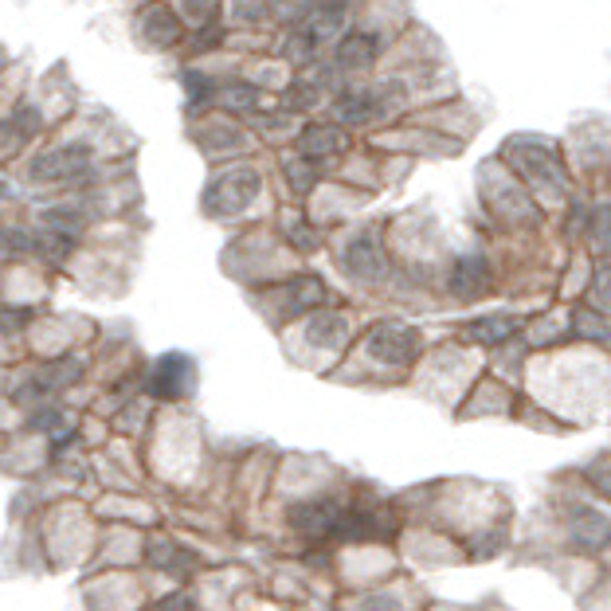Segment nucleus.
I'll return each mask as SVG.
<instances>
[{"label":"nucleus","mask_w":611,"mask_h":611,"mask_svg":"<svg viewBox=\"0 0 611 611\" xmlns=\"http://www.w3.org/2000/svg\"><path fill=\"white\" fill-rule=\"evenodd\" d=\"M423 337L408 326H376L369 337V353L380 365H412L420 357Z\"/></svg>","instance_id":"1"},{"label":"nucleus","mask_w":611,"mask_h":611,"mask_svg":"<svg viewBox=\"0 0 611 611\" xmlns=\"http://www.w3.org/2000/svg\"><path fill=\"white\" fill-rule=\"evenodd\" d=\"M341 521H345V506L337 498H310L290 506V525L306 537H337Z\"/></svg>","instance_id":"2"},{"label":"nucleus","mask_w":611,"mask_h":611,"mask_svg":"<svg viewBox=\"0 0 611 611\" xmlns=\"http://www.w3.org/2000/svg\"><path fill=\"white\" fill-rule=\"evenodd\" d=\"M568 541L576 553H604L611 545V521L600 510L576 506L568 514Z\"/></svg>","instance_id":"3"},{"label":"nucleus","mask_w":611,"mask_h":611,"mask_svg":"<svg viewBox=\"0 0 611 611\" xmlns=\"http://www.w3.org/2000/svg\"><path fill=\"white\" fill-rule=\"evenodd\" d=\"M510 157H514V165L533 181V185H541L549 196H561L564 192V173L561 165L541 149V145H514L510 149Z\"/></svg>","instance_id":"4"},{"label":"nucleus","mask_w":611,"mask_h":611,"mask_svg":"<svg viewBox=\"0 0 611 611\" xmlns=\"http://www.w3.org/2000/svg\"><path fill=\"white\" fill-rule=\"evenodd\" d=\"M486 290H490V267H486V259H482V255L459 259L455 271H451V294H455L459 302H474V298H482Z\"/></svg>","instance_id":"5"},{"label":"nucleus","mask_w":611,"mask_h":611,"mask_svg":"<svg viewBox=\"0 0 611 611\" xmlns=\"http://www.w3.org/2000/svg\"><path fill=\"white\" fill-rule=\"evenodd\" d=\"M145 564L149 568H157V572H196L200 568V553H192L185 545H177V541H165V537H157V541H149V549H145Z\"/></svg>","instance_id":"6"},{"label":"nucleus","mask_w":611,"mask_h":611,"mask_svg":"<svg viewBox=\"0 0 611 611\" xmlns=\"http://www.w3.org/2000/svg\"><path fill=\"white\" fill-rule=\"evenodd\" d=\"M188 384H192V365H188L185 357H165V361L157 365V373H153V392H157L161 400L185 396Z\"/></svg>","instance_id":"7"},{"label":"nucleus","mask_w":611,"mask_h":611,"mask_svg":"<svg viewBox=\"0 0 611 611\" xmlns=\"http://www.w3.org/2000/svg\"><path fill=\"white\" fill-rule=\"evenodd\" d=\"M345 267H349V275H357V279H380V275H384V255H380V247H376L373 239H357V243L345 251Z\"/></svg>","instance_id":"8"},{"label":"nucleus","mask_w":611,"mask_h":611,"mask_svg":"<svg viewBox=\"0 0 611 611\" xmlns=\"http://www.w3.org/2000/svg\"><path fill=\"white\" fill-rule=\"evenodd\" d=\"M514 329H517L514 318H506V314H490V318H478V322L470 326V341H478V345H498V341H506Z\"/></svg>","instance_id":"9"},{"label":"nucleus","mask_w":611,"mask_h":611,"mask_svg":"<svg viewBox=\"0 0 611 611\" xmlns=\"http://www.w3.org/2000/svg\"><path fill=\"white\" fill-rule=\"evenodd\" d=\"M588 239L596 247V255L611 259V204H600L592 212V224H588Z\"/></svg>","instance_id":"10"},{"label":"nucleus","mask_w":611,"mask_h":611,"mask_svg":"<svg viewBox=\"0 0 611 611\" xmlns=\"http://www.w3.org/2000/svg\"><path fill=\"white\" fill-rule=\"evenodd\" d=\"M306 337H310L314 345H337V341L345 337V318H337V314H322V318L310 322Z\"/></svg>","instance_id":"11"},{"label":"nucleus","mask_w":611,"mask_h":611,"mask_svg":"<svg viewBox=\"0 0 611 611\" xmlns=\"http://www.w3.org/2000/svg\"><path fill=\"white\" fill-rule=\"evenodd\" d=\"M572 329L580 333V337H588V341H611V326L608 318H600V314H592V310H576L572 314Z\"/></svg>","instance_id":"12"},{"label":"nucleus","mask_w":611,"mask_h":611,"mask_svg":"<svg viewBox=\"0 0 611 611\" xmlns=\"http://www.w3.org/2000/svg\"><path fill=\"white\" fill-rule=\"evenodd\" d=\"M373 55H376L373 36H349V40L341 44V63H345V67H365V63H373Z\"/></svg>","instance_id":"13"},{"label":"nucleus","mask_w":611,"mask_h":611,"mask_svg":"<svg viewBox=\"0 0 611 611\" xmlns=\"http://www.w3.org/2000/svg\"><path fill=\"white\" fill-rule=\"evenodd\" d=\"M306 149H310V153H333V149H341V134L329 130V126L310 130V134H306Z\"/></svg>","instance_id":"14"},{"label":"nucleus","mask_w":611,"mask_h":611,"mask_svg":"<svg viewBox=\"0 0 611 611\" xmlns=\"http://www.w3.org/2000/svg\"><path fill=\"white\" fill-rule=\"evenodd\" d=\"M588 478H592V486H596V490H604V494L611 498V459L592 463V467H588Z\"/></svg>","instance_id":"15"},{"label":"nucleus","mask_w":611,"mask_h":611,"mask_svg":"<svg viewBox=\"0 0 611 611\" xmlns=\"http://www.w3.org/2000/svg\"><path fill=\"white\" fill-rule=\"evenodd\" d=\"M596 294L611 306V259H604L600 271H596Z\"/></svg>","instance_id":"16"},{"label":"nucleus","mask_w":611,"mask_h":611,"mask_svg":"<svg viewBox=\"0 0 611 611\" xmlns=\"http://www.w3.org/2000/svg\"><path fill=\"white\" fill-rule=\"evenodd\" d=\"M361 611H400V608H396V600H388V596H365V600H361Z\"/></svg>","instance_id":"17"},{"label":"nucleus","mask_w":611,"mask_h":611,"mask_svg":"<svg viewBox=\"0 0 611 611\" xmlns=\"http://www.w3.org/2000/svg\"><path fill=\"white\" fill-rule=\"evenodd\" d=\"M149 611H192V600H188V596H169V600H161L157 608H149Z\"/></svg>","instance_id":"18"}]
</instances>
